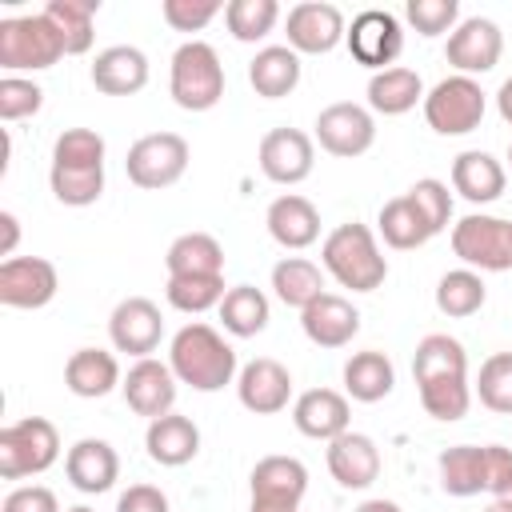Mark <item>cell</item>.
Returning <instances> with one entry per match:
<instances>
[{"label": "cell", "mask_w": 512, "mask_h": 512, "mask_svg": "<svg viewBox=\"0 0 512 512\" xmlns=\"http://www.w3.org/2000/svg\"><path fill=\"white\" fill-rule=\"evenodd\" d=\"M300 328L316 348H344L360 332V312H356L352 300H344L336 292H324L300 312Z\"/></svg>", "instance_id": "cell-21"}, {"label": "cell", "mask_w": 512, "mask_h": 512, "mask_svg": "<svg viewBox=\"0 0 512 512\" xmlns=\"http://www.w3.org/2000/svg\"><path fill=\"white\" fill-rule=\"evenodd\" d=\"M160 12L168 20V28H176V32H200L204 24H212L224 12V4L220 0H164Z\"/></svg>", "instance_id": "cell-47"}, {"label": "cell", "mask_w": 512, "mask_h": 512, "mask_svg": "<svg viewBox=\"0 0 512 512\" xmlns=\"http://www.w3.org/2000/svg\"><path fill=\"white\" fill-rule=\"evenodd\" d=\"M56 288H60V272L44 256H12L0 264V304L4 308H20V312L44 308V304H52Z\"/></svg>", "instance_id": "cell-13"}, {"label": "cell", "mask_w": 512, "mask_h": 512, "mask_svg": "<svg viewBox=\"0 0 512 512\" xmlns=\"http://www.w3.org/2000/svg\"><path fill=\"white\" fill-rule=\"evenodd\" d=\"M168 368L176 372L180 384L196 388V392H220L224 384H232L236 372V352L232 344L212 328V324H184L172 344H168Z\"/></svg>", "instance_id": "cell-1"}, {"label": "cell", "mask_w": 512, "mask_h": 512, "mask_svg": "<svg viewBox=\"0 0 512 512\" xmlns=\"http://www.w3.org/2000/svg\"><path fill=\"white\" fill-rule=\"evenodd\" d=\"M248 488V512H300V500L308 492V468L296 456H264L256 460Z\"/></svg>", "instance_id": "cell-9"}, {"label": "cell", "mask_w": 512, "mask_h": 512, "mask_svg": "<svg viewBox=\"0 0 512 512\" xmlns=\"http://www.w3.org/2000/svg\"><path fill=\"white\" fill-rule=\"evenodd\" d=\"M504 184H508V172L504 164L492 156V152H480V148H468L452 160V188L468 200V204H492L504 196Z\"/></svg>", "instance_id": "cell-26"}, {"label": "cell", "mask_w": 512, "mask_h": 512, "mask_svg": "<svg viewBox=\"0 0 512 512\" xmlns=\"http://www.w3.org/2000/svg\"><path fill=\"white\" fill-rule=\"evenodd\" d=\"M64 472H68V484L84 496H100L108 492L116 480H120V456L108 440H96V436H84L68 448L64 456Z\"/></svg>", "instance_id": "cell-20"}, {"label": "cell", "mask_w": 512, "mask_h": 512, "mask_svg": "<svg viewBox=\"0 0 512 512\" xmlns=\"http://www.w3.org/2000/svg\"><path fill=\"white\" fill-rule=\"evenodd\" d=\"M420 404L432 420L440 424H452V420H464L468 408H472V384L468 376H432V380H420Z\"/></svg>", "instance_id": "cell-40"}, {"label": "cell", "mask_w": 512, "mask_h": 512, "mask_svg": "<svg viewBox=\"0 0 512 512\" xmlns=\"http://www.w3.org/2000/svg\"><path fill=\"white\" fill-rule=\"evenodd\" d=\"M64 384L80 400H100L112 388H120L124 376H120V364H116L112 352H104V348H76L68 356V364H64Z\"/></svg>", "instance_id": "cell-27"}, {"label": "cell", "mask_w": 512, "mask_h": 512, "mask_svg": "<svg viewBox=\"0 0 512 512\" xmlns=\"http://www.w3.org/2000/svg\"><path fill=\"white\" fill-rule=\"evenodd\" d=\"M344 40H348L352 60L372 72L396 68V56L404 52V28L388 8H364L360 16H352Z\"/></svg>", "instance_id": "cell-10"}, {"label": "cell", "mask_w": 512, "mask_h": 512, "mask_svg": "<svg viewBox=\"0 0 512 512\" xmlns=\"http://www.w3.org/2000/svg\"><path fill=\"white\" fill-rule=\"evenodd\" d=\"M488 108L484 88L472 76H444L428 96H424V120L436 136H468L480 128Z\"/></svg>", "instance_id": "cell-6"}, {"label": "cell", "mask_w": 512, "mask_h": 512, "mask_svg": "<svg viewBox=\"0 0 512 512\" xmlns=\"http://www.w3.org/2000/svg\"><path fill=\"white\" fill-rule=\"evenodd\" d=\"M376 228H380L384 244L396 248V252H408V248H420V244L432 240V232H428L424 216L416 212V204L408 200V192H404V196H392V200L380 204Z\"/></svg>", "instance_id": "cell-36"}, {"label": "cell", "mask_w": 512, "mask_h": 512, "mask_svg": "<svg viewBox=\"0 0 512 512\" xmlns=\"http://www.w3.org/2000/svg\"><path fill=\"white\" fill-rule=\"evenodd\" d=\"M164 336V316L148 296H128L108 316V340L116 352H128L136 360L152 356Z\"/></svg>", "instance_id": "cell-15"}, {"label": "cell", "mask_w": 512, "mask_h": 512, "mask_svg": "<svg viewBox=\"0 0 512 512\" xmlns=\"http://www.w3.org/2000/svg\"><path fill=\"white\" fill-rule=\"evenodd\" d=\"M188 160H192V152L180 132H148L128 148L124 172L136 188L160 192V188H172L188 172Z\"/></svg>", "instance_id": "cell-7"}, {"label": "cell", "mask_w": 512, "mask_h": 512, "mask_svg": "<svg viewBox=\"0 0 512 512\" xmlns=\"http://www.w3.org/2000/svg\"><path fill=\"white\" fill-rule=\"evenodd\" d=\"M248 84L264 100H280L300 84V56L288 44H268L248 60Z\"/></svg>", "instance_id": "cell-29"}, {"label": "cell", "mask_w": 512, "mask_h": 512, "mask_svg": "<svg viewBox=\"0 0 512 512\" xmlns=\"http://www.w3.org/2000/svg\"><path fill=\"white\" fill-rule=\"evenodd\" d=\"M236 396H240V404H244L248 412H256V416H276V412H284L288 400H292V376H288V368H284L280 360L256 356V360H248V364L240 368V376H236Z\"/></svg>", "instance_id": "cell-18"}, {"label": "cell", "mask_w": 512, "mask_h": 512, "mask_svg": "<svg viewBox=\"0 0 512 512\" xmlns=\"http://www.w3.org/2000/svg\"><path fill=\"white\" fill-rule=\"evenodd\" d=\"M284 32H288V48L300 56H324L332 52L344 36H348V24H344V12L328 0H304L296 8H288V20H284Z\"/></svg>", "instance_id": "cell-14"}, {"label": "cell", "mask_w": 512, "mask_h": 512, "mask_svg": "<svg viewBox=\"0 0 512 512\" xmlns=\"http://www.w3.org/2000/svg\"><path fill=\"white\" fill-rule=\"evenodd\" d=\"M408 200L416 204V212L424 216V224H428L432 236L448 228V220H452V192H448L444 180H436V176L416 180V184L408 188Z\"/></svg>", "instance_id": "cell-44"}, {"label": "cell", "mask_w": 512, "mask_h": 512, "mask_svg": "<svg viewBox=\"0 0 512 512\" xmlns=\"http://www.w3.org/2000/svg\"><path fill=\"white\" fill-rule=\"evenodd\" d=\"M504 56V32L488 16H468L448 32L444 60L456 68V76H484Z\"/></svg>", "instance_id": "cell-11"}, {"label": "cell", "mask_w": 512, "mask_h": 512, "mask_svg": "<svg viewBox=\"0 0 512 512\" xmlns=\"http://www.w3.org/2000/svg\"><path fill=\"white\" fill-rule=\"evenodd\" d=\"M496 112L512 124V76H508V80L500 84V92H496Z\"/></svg>", "instance_id": "cell-52"}, {"label": "cell", "mask_w": 512, "mask_h": 512, "mask_svg": "<svg viewBox=\"0 0 512 512\" xmlns=\"http://www.w3.org/2000/svg\"><path fill=\"white\" fill-rule=\"evenodd\" d=\"M488 448V496L512 492V448L504 444H484Z\"/></svg>", "instance_id": "cell-50"}, {"label": "cell", "mask_w": 512, "mask_h": 512, "mask_svg": "<svg viewBox=\"0 0 512 512\" xmlns=\"http://www.w3.org/2000/svg\"><path fill=\"white\" fill-rule=\"evenodd\" d=\"M416 104H424V84L412 68H384V72H372L368 80V108L380 112V116H404L412 112Z\"/></svg>", "instance_id": "cell-32"}, {"label": "cell", "mask_w": 512, "mask_h": 512, "mask_svg": "<svg viewBox=\"0 0 512 512\" xmlns=\"http://www.w3.org/2000/svg\"><path fill=\"white\" fill-rule=\"evenodd\" d=\"M0 512H60V500L44 484H20V488H12L4 496Z\"/></svg>", "instance_id": "cell-48"}, {"label": "cell", "mask_w": 512, "mask_h": 512, "mask_svg": "<svg viewBox=\"0 0 512 512\" xmlns=\"http://www.w3.org/2000/svg\"><path fill=\"white\" fill-rule=\"evenodd\" d=\"M268 316H272V304H268V296H264L260 288H252V284H236V288H228L224 300H220V324H224V332H232V336H240V340L264 332V328H268Z\"/></svg>", "instance_id": "cell-35"}, {"label": "cell", "mask_w": 512, "mask_h": 512, "mask_svg": "<svg viewBox=\"0 0 512 512\" xmlns=\"http://www.w3.org/2000/svg\"><path fill=\"white\" fill-rule=\"evenodd\" d=\"M452 252L464 260V268L480 272H508L512 268V220L468 212L452 224Z\"/></svg>", "instance_id": "cell-8"}, {"label": "cell", "mask_w": 512, "mask_h": 512, "mask_svg": "<svg viewBox=\"0 0 512 512\" xmlns=\"http://www.w3.org/2000/svg\"><path fill=\"white\" fill-rule=\"evenodd\" d=\"M328 472L340 488H352V492H364L376 484L380 476V448L372 436L364 432H344L328 444Z\"/></svg>", "instance_id": "cell-22"}, {"label": "cell", "mask_w": 512, "mask_h": 512, "mask_svg": "<svg viewBox=\"0 0 512 512\" xmlns=\"http://www.w3.org/2000/svg\"><path fill=\"white\" fill-rule=\"evenodd\" d=\"M488 300V288L480 280V272L472 268H452L436 280V308L452 320H464V316H476Z\"/></svg>", "instance_id": "cell-39"}, {"label": "cell", "mask_w": 512, "mask_h": 512, "mask_svg": "<svg viewBox=\"0 0 512 512\" xmlns=\"http://www.w3.org/2000/svg\"><path fill=\"white\" fill-rule=\"evenodd\" d=\"M396 388V368L380 348L352 352L344 364V392L360 404H376Z\"/></svg>", "instance_id": "cell-30"}, {"label": "cell", "mask_w": 512, "mask_h": 512, "mask_svg": "<svg viewBox=\"0 0 512 512\" xmlns=\"http://www.w3.org/2000/svg\"><path fill=\"white\" fill-rule=\"evenodd\" d=\"M508 164H512V144H508Z\"/></svg>", "instance_id": "cell-56"}, {"label": "cell", "mask_w": 512, "mask_h": 512, "mask_svg": "<svg viewBox=\"0 0 512 512\" xmlns=\"http://www.w3.org/2000/svg\"><path fill=\"white\" fill-rule=\"evenodd\" d=\"M476 396H480V404H484L488 412L512 416V352H492V356L480 364Z\"/></svg>", "instance_id": "cell-43"}, {"label": "cell", "mask_w": 512, "mask_h": 512, "mask_svg": "<svg viewBox=\"0 0 512 512\" xmlns=\"http://www.w3.org/2000/svg\"><path fill=\"white\" fill-rule=\"evenodd\" d=\"M68 512H96V508H88V504H76V508H68Z\"/></svg>", "instance_id": "cell-55"}, {"label": "cell", "mask_w": 512, "mask_h": 512, "mask_svg": "<svg viewBox=\"0 0 512 512\" xmlns=\"http://www.w3.org/2000/svg\"><path fill=\"white\" fill-rule=\"evenodd\" d=\"M352 512H404L396 500H384V496H376V500H364V504H356Z\"/></svg>", "instance_id": "cell-53"}, {"label": "cell", "mask_w": 512, "mask_h": 512, "mask_svg": "<svg viewBox=\"0 0 512 512\" xmlns=\"http://www.w3.org/2000/svg\"><path fill=\"white\" fill-rule=\"evenodd\" d=\"M44 104V88L28 76H4L0 80V120H28Z\"/></svg>", "instance_id": "cell-45"}, {"label": "cell", "mask_w": 512, "mask_h": 512, "mask_svg": "<svg viewBox=\"0 0 512 512\" xmlns=\"http://www.w3.org/2000/svg\"><path fill=\"white\" fill-rule=\"evenodd\" d=\"M312 164H316V148L312 136L300 128H272L260 140V172L272 184H300L312 176Z\"/></svg>", "instance_id": "cell-17"}, {"label": "cell", "mask_w": 512, "mask_h": 512, "mask_svg": "<svg viewBox=\"0 0 512 512\" xmlns=\"http://www.w3.org/2000/svg\"><path fill=\"white\" fill-rule=\"evenodd\" d=\"M52 196L68 208H88L104 192V164H52L48 168Z\"/></svg>", "instance_id": "cell-38"}, {"label": "cell", "mask_w": 512, "mask_h": 512, "mask_svg": "<svg viewBox=\"0 0 512 512\" xmlns=\"http://www.w3.org/2000/svg\"><path fill=\"white\" fill-rule=\"evenodd\" d=\"M168 276H224V248L208 232H184L164 252Z\"/></svg>", "instance_id": "cell-33"}, {"label": "cell", "mask_w": 512, "mask_h": 512, "mask_svg": "<svg viewBox=\"0 0 512 512\" xmlns=\"http://www.w3.org/2000/svg\"><path fill=\"white\" fill-rule=\"evenodd\" d=\"M292 424H296L300 436L332 444L336 436H344V432L352 428L348 396L336 392V388H308V392H300L296 404H292Z\"/></svg>", "instance_id": "cell-19"}, {"label": "cell", "mask_w": 512, "mask_h": 512, "mask_svg": "<svg viewBox=\"0 0 512 512\" xmlns=\"http://www.w3.org/2000/svg\"><path fill=\"white\" fill-rule=\"evenodd\" d=\"M272 292L280 304L304 312L316 296H324V272H320V264H312L304 256H284L272 268Z\"/></svg>", "instance_id": "cell-34"}, {"label": "cell", "mask_w": 512, "mask_h": 512, "mask_svg": "<svg viewBox=\"0 0 512 512\" xmlns=\"http://www.w3.org/2000/svg\"><path fill=\"white\" fill-rule=\"evenodd\" d=\"M488 512H512V492H504V496H492Z\"/></svg>", "instance_id": "cell-54"}, {"label": "cell", "mask_w": 512, "mask_h": 512, "mask_svg": "<svg viewBox=\"0 0 512 512\" xmlns=\"http://www.w3.org/2000/svg\"><path fill=\"white\" fill-rule=\"evenodd\" d=\"M264 224H268V236L280 248H292V252H300V248L320 240V212H316L312 200H304L296 192L276 196L268 204V212H264Z\"/></svg>", "instance_id": "cell-23"}, {"label": "cell", "mask_w": 512, "mask_h": 512, "mask_svg": "<svg viewBox=\"0 0 512 512\" xmlns=\"http://www.w3.org/2000/svg\"><path fill=\"white\" fill-rule=\"evenodd\" d=\"M64 56V44L44 12L32 16H8L0 20V68L8 76L16 72H44Z\"/></svg>", "instance_id": "cell-5"}, {"label": "cell", "mask_w": 512, "mask_h": 512, "mask_svg": "<svg viewBox=\"0 0 512 512\" xmlns=\"http://www.w3.org/2000/svg\"><path fill=\"white\" fill-rule=\"evenodd\" d=\"M224 276H168L164 284V296L176 312H208V308H220L224 300Z\"/></svg>", "instance_id": "cell-42"}, {"label": "cell", "mask_w": 512, "mask_h": 512, "mask_svg": "<svg viewBox=\"0 0 512 512\" xmlns=\"http://www.w3.org/2000/svg\"><path fill=\"white\" fill-rule=\"evenodd\" d=\"M440 488L448 496H480L488 492V448L476 444H452L440 452Z\"/></svg>", "instance_id": "cell-28"}, {"label": "cell", "mask_w": 512, "mask_h": 512, "mask_svg": "<svg viewBox=\"0 0 512 512\" xmlns=\"http://www.w3.org/2000/svg\"><path fill=\"white\" fill-rule=\"evenodd\" d=\"M0 228H4V240H0V256L4 260H12V252H16V240H20V220H16V212H0Z\"/></svg>", "instance_id": "cell-51"}, {"label": "cell", "mask_w": 512, "mask_h": 512, "mask_svg": "<svg viewBox=\"0 0 512 512\" xmlns=\"http://www.w3.org/2000/svg\"><path fill=\"white\" fill-rule=\"evenodd\" d=\"M96 12H100V0H48L44 4V16L64 44V56H84L92 48Z\"/></svg>", "instance_id": "cell-31"}, {"label": "cell", "mask_w": 512, "mask_h": 512, "mask_svg": "<svg viewBox=\"0 0 512 512\" xmlns=\"http://www.w3.org/2000/svg\"><path fill=\"white\" fill-rule=\"evenodd\" d=\"M168 92L184 112H208L224 96V64L212 44L204 40H184L172 52L168 68Z\"/></svg>", "instance_id": "cell-3"}, {"label": "cell", "mask_w": 512, "mask_h": 512, "mask_svg": "<svg viewBox=\"0 0 512 512\" xmlns=\"http://www.w3.org/2000/svg\"><path fill=\"white\" fill-rule=\"evenodd\" d=\"M144 448H148V460L160 464V468H180L188 460H196L200 452V428L180 416V412H168L160 420H148V432H144Z\"/></svg>", "instance_id": "cell-25"}, {"label": "cell", "mask_w": 512, "mask_h": 512, "mask_svg": "<svg viewBox=\"0 0 512 512\" xmlns=\"http://www.w3.org/2000/svg\"><path fill=\"white\" fill-rule=\"evenodd\" d=\"M404 16H408V24L420 36H444V32L456 28L460 4L456 0H408L404 4Z\"/></svg>", "instance_id": "cell-46"}, {"label": "cell", "mask_w": 512, "mask_h": 512, "mask_svg": "<svg viewBox=\"0 0 512 512\" xmlns=\"http://www.w3.org/2000/svg\"><path fill=\"white\" fill-rule=\"evenodd\" d=\"M320 260H324V272L340 284V288H352V292H376L388 276V260L380 256V244L372 236L368 224H336L328 236H324V248H320Z\"/></svg>", "instance_id": "cell-2"}, {"label": "cell", "mask_w": 512, "mask_h": 512, "mask_svg": "<svg viewBox=\"0 0 512 512\" xmlns=\"http://www.w3.org/2000/svg\"><path fill=\"white\" fill-rule=\"evenodd\" d=\"M116 512H172V508H168V496L156 484H132L128 492H120Z\"/></svg>", "instance_id": "cell-49"}, {"label": "cell", "mask_w": 512, "mask_h": 512, "mask_svg": "<svg viewBox=\"0 0 512 512\" xmlns=\"http://www.w3.org/2000/svg\"><path fill=\"white\" fill-rule=\"evenodd\" d=\"M316 140H320L324 152H332V156H340V160L364 156V152L376 144V116H372V108H364V104L336 100V104H328V108L316 116Z\"/></svg>", "instance_id": "cell-12"}, {"label": "cell", "mask_w": 512, "mask_h": 512, "mask_svg": "<svg viewBox=\"0 0 512 512\" xmlns=\"http://www.w3.org/2000/svg\"><path fill=\"white\" fill-rule=\"evenodd\" d=\"M92 84L104 96H136L148 84V56L132 44H112L92 60Z\"/></svg>", "instance_id": "cell-24"}, {"label": "cell", "mask_w": 512, "mask_h": 512, "mask_svg": "<svg viewBox=\"0 0 512 512\" xmlns=\"http://www.w3.org/2000/svg\"><path fill=\"white\" fill-rule=\"evenodd\" d=\"M280 20V4L276 0H228L224 4V24L232 32V40L240 44H256L264 40Z\"/></svg>", "instance_id": "cell-41"}, {"label": "cell", "mask_w": 512, "mask_h": 512, "mask_svg": "<svg viewBox=\"0 0 512 512\" xmlns=\"http://www.w3.org/2000/svg\"><path fill=\"white\" fill-rule=\"evenodd\" d=\"M60 460V432L44 416H24L0 428V476L24 480L40 476Z\"/></svg>", "instance_id": "cell-4"}, {"label": "cell", "mask_w": 512, "mask_h": 512, "mask_svg": "<svg viewBox=\"0 0 512 512\" xmlns=\"http://www.w3.org/2000/svg\"><path fill=\"white\" fill-rule=\"evenodd\" d=\"M412 376H416V384L432 380V376H468L464 344L448 332H428L412 352Z\"/></svg>", "instance_id": "cell-37"}, {"label": "cell", "mask_w": 512, "mask_h": 512, "mask_svg": "<svg viewBox=\"0 0 512 512\" xmlns=\"http://www.w3.org/2000/svg\"><path fill=\"white\" fill-rule=\"evenodd\" d=\"M176 384H180V380H176V372H172L164 360L144 356V360H136V364L124 372L120 392H124V400H128V408H132L136 416L160 420V416H168L172 404H176Z\"/></svg>", "instance_id": "cell-16"}]
</instances>
